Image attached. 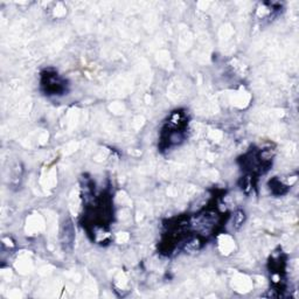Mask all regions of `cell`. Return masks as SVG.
I'll use <instances>...</instances> for the list:
<instances>
[{"label":"cell","instance_id":"obj_1","mask_svg":"<svg viewBox=\"0 0 299 299\" xmlns=\"http://www.w3.org/2000/svg\"><path fill=\"white\" fill-rule=\"evenodd\" d=\"M42 87L46 88L47 95H61L65 93V85L61 81V78L58 76V74L49 73L47 71L45 75H42Z\"/></svg>","mask_w":299,"mask_h":299},{"label":"cell","instance_id":"obj_2","mask_svg":"<svg viewBox=\"0 0 299 299\" xmlns=\"http://www.w3.org/2000/svg\"><path fill=\"white\" fill-rule=\"evenodd\" d=\"M75 240V232L73 223L70 220H67L63 222L62 229H61V241L62 246L65 249L73 248V243Z\"/></svg>","mask_w":299,"mask_h":299},{"label":"cell","instance_id":"obj_3","mask_svg":"<svg viewBox=\"0 0 299 299\" xmlns=\"http://www.w3.org/2000/svg\"><path fill=\"white\" fill-rule=\"evenodd\" d=\"M243 221H244V213H243L242 210H238V212H236V214L234 215V226L238 228V227H241L243 225Z\"/></svg>","mask_w":299,"mask_h":299}]
</instances>
